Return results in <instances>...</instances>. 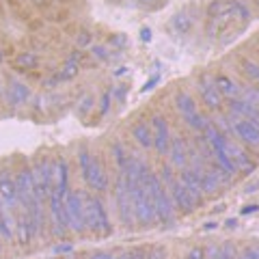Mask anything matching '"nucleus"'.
I'll return each instance as SVG.
<instances>
[{
  "label": "nucleus",
  "instance_id": "obj_1",
  "mask_svg": "<svg viewBox=\"0 0 259 259\" xmlns=\"http://www.w3.org/2000/svg\"><path fill=\"white\" fill-rule=\"evenodd\" d=\"M145 188H147V194L153 203V209H156V218L158 223H162L164 227H175L177 223V209L173 205L171 197L164 188V184L158 177V173H149L147 182H145Z\"/></svg>",
  "mask_w": 259,
  "mask_h": 259
},
{
  "label": "nucleus",
  "instance_id": "obj_2",
  "mask_svg": "<svg viewBox=\"0 0 259 259\" xmlns=\"http://www.w3.org/2000/svg\"><path fill=\"white\" fill-rule=\"evenodd\" d=\"M76 160H78L80 175H82V180H84V184L89 186V188L95 190V192H106L108 186H110L108 175L102 168L100 160L93 156V151L89 149L87 145H80V147H78Z\"/></svg>",
  "mask_w": 259,
  "mask_h": 259
},
{
  "label": "nucleus",
  "instance_id": "obj_3",
  "mask_svg": "<svg viewBox=\"0 0 259 259\" xmlns=\"http://www.w3.org/2000/svg\"><path fill=\"white\" fill-rule=\"evenodd\" d=\"M130 199H132V209H134V221L141 227H153L158 223L156 218V209H153V203L147 194V188H145V182L139 180H125Z\"/></svg>",
  "mask_w": 259,
  "mask_h": 259
},
{
  "label": "nucleus",
  "instance_id": "obj_4",
  "mask_svg": "<svg viewBox=\"0 0 259 259\" xmlns=\"http://www.w3.org/2000/svg\"><path fill=\"white\" fill-rule=\"evenodd\" d=\"M158 177L162 180V184H164V188L168 192V197H171L175 209H180L182 214H192V209L197 207V205H194V201L190 199V194H188V190H186V186L182 184L180 175L173 171V166L164 164V166L160 168V175Z\"/></svg>",
  "mask_w": 259,
  "mask_h": 259
},
{
  "label": "nucleus",
  "instance_id": "obj_5",
  "mask_svg": "<svg viewBox=\"0 0 259 259\" xmlns=\"http://www.w3.org/2000/svg\"><path fill=\"white\" fill-rule=\"evenodd\" d=\"M84 199V221H87V231L100 233V236H110L112 233V225L104 203L95 194H87L82 192Z\"/></svg>",
  "mask_w": 259,
  "mask_h": 259
},
{
  "label": "nucleus",
  "instance_id": "obj_6",
  "mask_svg": "<svg viewBox=\"0 0 259 259\" xmlns=\"http://www.w3.org/2000/svg\"><path fill=\"white\" fill-rule=\"evenodd\" d=\"M175 108L182 115V119L186 121V125L192 127V130H197L199 134L203 132L209 123H212V121H209L203 112L199 110L197 102H194V97L188 91H177L175 93Z\"/></svg>",
  "mask_w": 259,
  "mask_h": 259
},
{
  "label": "nucleus",
  "instance_id": "obj_7",
  "mask_svg": "<svg viewBox=\"0 0 259 259\" xmlns=\"http://www.w3.org/2000/svg\"><path fill=\"white\" fill-rule=\"evenodd\" d=\"M30 171H32V182H35V192L41 201H48L52 192V186H54V160L50 158H35L30 164Z\"/></svg>",
  "mask_w": 259,
  "mask_h": 259
},
{
  "label": "nucleus",
  "instance_id": "obj_8",
  "mask_svg": "<svg viewBox=\"0 0 259 259\" xmlns=\"http://www.w3.org/2000/svg\"><path fill=\"white\" fill-rule=\"evenodd\" d=\"M65 216H67V227L74 233H84L87 231L82 192H78V190L67 192V197H65Z\"/></svg>",
  "mask_w": 259,
  "mask_h": 259
},
{
  "label": "nucleus",
  "instance_id": "obj_9",
  "mask_svg": "<svg viewBox=\"0 0 259 259\" xmlns=\"http://www.w3.org/2000/svg\"><path fill=\"white\" fill-rule=\"evenodd\" d=\"M115 203H117V212L119 218L127 229L134 227V209H132V199H130V192H127V186H125V177L123 175H117V182H115Z\"/></svg>",
  "mask_w": 259,
  "mask_h": 259
},
{
  "label": "nucleus",
  "instance_id": "obj_10",
  "mask_svg": "<svg viewBox=\"0 0 259 259\" xmlns=\"http://www.w3.org/2000/svg\"><path fill=\"white\" fill-rule=\"evenodd\" d=\"M30 87L26 82H22L20 78L11 76L9 80H7L5 84V100L7 104H9L11 108H20V106H26V104L30 102Z\"/></svg>",
  "mask_w": 259,
  "mask_h": 259
},
{
  "label": "nucleus",
  "instance_id": "obj_11",
  "mask_svg": "<svg viewBox=\"0 0 259 259\" xmlns=\"http://www.w3.org/2000/svg\"><path fill=\"white\" fill-rule=\"evenodd\" d=\"M149 125H151V136H153V149H156L160 156H166L168 147H171V139H173L166 119L162 115H153Z\"/></svg>",
  "mask_w": 259,
  "mask_h": 259
},
{
  "label": "nucleus",
  "instance_id": "obj_12",
  "mask_svg": "<svg viewBox=\"0 0 259 259\" xmlns=\"http://www.w3.org/2000/svg\"><path fill=\"white\" fill-rule=\"evenodd\" d=\"M197 89H199L201 100H203V104H205L209 110H221V106H223V95L218 93V87H216L214 76L203 74V76L199 78Z\"/></svg>",
  "mask_w": 259,
  "mask_h": 259
},
{
  "label": "nucleus",
  "instance_id": "obj_13",
  "mask_svg": "<svg viewBox=\"0 0 259 259\" xmlns=\"http://www.w3.org/2000/svg\"><path fill=\"white\" fill-rule=\"evenodd\" d=\"M0 201L7 205L11 214L20 212V199H18V188H15V180L9 171H0Z\"/></svg>",
  "mask_w": 259,
  "mask_h": 259
},
{
  "label": "nucleus",
  "instance_id": "obj_14",
  "mask_svg": "<svg viewBox=\"0 0 259 259\" xmlns=\"http://www.w3.org/2000/svg\"><path fill=\"white\" fill-rule=\"evenodd\" d=\"M229 123H231V132L244 145H248V147H259V127L257 125H253L250 121H244L240 117H231V115H229Z\"/></svg>",
  "mask_w": 259,
  "mask_h": 259
},
{
  "label": "nucleus",
  "instance_id": "obj_15",
  "mask_svg": "<svg viewBox=\"0 0 259 259\" xmlns=\"http://www.w3.org/2000/svg\"><path fill=\"white\" fill-rule=\"evenodd\" d=\"M229 115L231 117H240L244 121H250L253 125L259 127V106L250 104L242 97H236V100H229Z\"/></svg>",
  "mask_w": 259,
  "mask_h": 259
},
{
  "label": "nucleus",
  "instance_id": "obj_16",
  "mask_svg": "<svg viewBox=\"0 0 259 259\" xmlns=\"http://www.w3.org/2000/svg\"><path fill=\"white\" fill-rule=\"evenodd\" d=\"M180 180H182V184L186 186V190H188V194H190V199L194 201V205H201L205 201V192H203V186H201V182H199V177L192 173V168H182L180 173Z\"/></svg>",
  "mask_w": 259,
  "mask_h": 259
},
{
  "label": "nucleus",
  "instance_id": "obj_17",
  "mask_svg": "<svg viewBox=\"0 0 259 259\" xmlns=\"http://www.w3.org/2000/svg\"><path fill=\"white\" fill-rule=\"evenodd\" d=\"M168 156H171V162L175 168H186L188 166V143H186L182 136H175L171 139V147H168Z\"/></svg>",
  "mask_w": 259,
  "mask_h": 259
},
{
  "label": "nucleus",
  "instance_id": "obj_18",
  "mask_svg": "<svg viewBox=\"0 0 259 259\" xmlns=\"http://www.w3.org/2000/svg\"><path fill=\"white\" fill-rule=\"evenodd\" d=\"M132 139L141 145V147L149 149L153 147V136H151V125L147 121H136L132 125Z\"/></svg>",
  "mask_w": 259,
  "mask_h": 259
},
{
  "label": "nucleus",
  "instance_id": "obj_19",
  "mask_svg": "<svg viewBox=\"0 0 259 259\" xmlns=\"http://www.w3.org/2000/svg\"><path fill=\"white\" fill-rule=\"evenodd\" d=\"M214 80H216L218 93H221L223 97H227V100H236V97L240 95V87L236 84V80H231L229 76L218 74V76H214Z\"/></svg>",
  "mask_w": 259,
  "mask_h": 259
},
{
  "label": "nucleus",
  "instance_id": "obj_20",
  "mask_svg": "<svg viewBox=\"0 0 259 259\" xmlns=\"http://www.w3.org/2000/svg\"><path fill=\"white\" fill-rule=\"evenodd\" d=\"M39 65V56L37 52L32 50H24V52H18V56L13 59V67L18 71H30V69H37Z\"/></svg>",
  "mask_w": 259,
  "mask_h": 259
},
{
  "label": "nucleus",
  "instance_id": "obj_21",
  "mask_svg": "<svg viewBox=\"0 0 259 259\" xmlns=\"http://www.w3.org/2000/svg\"><path fill=\"white\" fill-rule=\"evenodd\" d=\"M0 238L5 240H13L15 238V229H13V214L7 209V205L0 201Z\"/></svg>",
  "mask_w": 259,
  "mask_h": 259
},
{
  "label": "nucleus",
  "instance_id": "obj_22",
  "mask_svg": "<svg viewBox=\"0 0 259 259\" xmlns=\"http://www.w3.org/2000/svg\"><path fill=\"white\" fill-rule=\"evenodd\" d=\"M227 11H229L231 20H240V22L250 20V9L244 0H227Z\"/></svg>",
  "mask_w": 259,
  "mask_h": 259
},
{
  "label": "nucleus",
  "instance_id": "obj_23",
  "mask_svg": "<svg viewBox=\"0 0 259 259\" xmlns=\"http://www.w3.org/2000/svg\"><path fill=\"white\" fill-rule=\"evenodd\" d=\"M203 253H205V259H236V248L229 242H225L221 246H209Z\"/></svg>",
  "mask_w": 259,
  "mask_h": 259
},
{
  "label": "nucleus",
  "instance_id": "obj_24",
  "mask_svg": "<svg viewBox=\"0 0 259 259\" xmlns=\"http://www.w3.org/2000/svg\"><path fill=\"white\" fill-rule=\"evenodd\" d=\"M173 28L180 32V35H186L192 28V18H188L186 13H177L173 18Z\"/></svg>",
  "mask_w": 259,
  "mask_h": 259
},
{
  "label": "nucleus",
  "instance_id": "obj_25",
  "mask_svg": "<svg viewBox=\"0 0 259 259\" xmlns=\"http://www.w3.org/2000/svg\"><path fill=\"white\" fill-rule=\"evenodd\" d=\"M242 71L246 74V78H250L255 84H259V65L257 63L244 59V61H242Z\"/></svg>",
  "mask_w": 259,
  "mask_h": 259
},
{
  "label": "nucleus",
  "instance_id": "obj_26",
  "mask_svg": "<svg viewBox=\"0 0 259 259\" xmlns=\"http://www.w3.org/2000/svg\"><path fill=\"white\" fill-rule=\"evenodd\" d=\"M91 106H93V97L91 95H87L82 102H80V108H78V115L80 117H87V112L91 110Z\"/></svg>",
  "mask_w": 259,
  "mask_h": 259
},
{
  "label": "nucleus",
  "instance_id": "obj_27",
  "mask_svg": "<svg viewBox=\"0 0 259 259\" xmlns=\"http://www.w3.org/2000/svg\"><path fill=\"white\" fill-rule=\"evenodd\" d=\"M110 100H112V93L110 91H106L102 95V106H100V115H106L108 112V108H110Z\"/></svg>",
  "mask_w": 259,
  "mask_h": 259
},
{
  "label": "nucleus",
  "instance_id": "obj_28",
  "mask_svg": "<svg viewBox=\"0 0 259 259\" xmlns=\"http://www.w3.org/2000/svg\"><path fill=\"white\" fill-rule=\"evenodd\" d=\"M115 259H147V255H145L143 248H136V250H132V253H127L123 257H115Z\"/></svg>",
  "mask_w": 259,
  "mask_h": 259
},
{
  "label": "nucleus",
  "instance_id": "obj_29",
  "mask_svg": "<svg viewBox=\"0 0 259 259\" xmlns=\"http://www.w3.org/2000/svg\"><path fill=\"white\" fill-rule=\"evenodd\" d=\"M93 54L97 56V59H102V61L108 59V50H106V48H102V46H95L93 48Z\"/></svg>",
  "mask_w": 259,
  "mask_h": 259
},
{
  "label": "nucleus",
  "instance_id": "obj_30",
  "mask_svg": "<svg viewBox=\"0 0 259 259\" xmlns=\"http://www.w3.org/2000/svg\"><path fill=\"white\" fill-rule=\"evenodd\" d=\"M186 259H205V253L203 248H192L188 255H186Z\"/></svg>",
  "mask_w": 259,
  "mask_h": 259
},
{
  "label": "nucleus",
  "instance_id": "obj_31",
  "mask_svg": "<svg viewBox=\"0 0 259 259\" xmlns=\"http://www.w3.org/2000/svg\"><path fill=\"white\" fill-rule=\"evenodd\" d=\"M158 82H160V76H151V78L147 80V82H145V87H143V93H145V91H151V89L156 87Z\"/></svg>",
  "mask_w": 259,
  "mask_h": 259
},
{
  "label": "nucleus",
  "instance_id": "obj_32",
  "mask_svg": "<svg viewBox=\"0 0 259 259\" xmlns=\"http://www.w3.org/2000/svg\"><path fill=\"white\" fill-rule=\"evenodd\" d=\"M240 259H259V246H255V248H248L244 255H242Z\"/></svg>",
  "mask_w": 259,
  "mask_h": 259
},
{
  "label": "nucleus",
  "instance_id": "obj_33",
  "mask_svg": "<svg viewBox=\"0 0 259 259\" xmlns=\"http://www.w3.org/2000/svg\"><path fill=\"white\" fill-rule=\"evenodd\" d=\"M147 259H164V248H160V246L153 248L151 253L147 255Z\"/></svg>",
  "mask_w": 259,
  "mask_h": 259
},
{
  "label": "nucleus",
  "instance_id": "obj_34",
  "mask_svg": "<svg viewBox=\"0 0 259 259\" xmlns=\"http://www.w3.org/2000/svg\"><path fill=\"white\" fill-rule=\"evenodd\" d=\"M259 212V205H246V207H242V214H255Z\"/></svg>",
  "mask_w": 259,
  "mask_h": 259
},
{
  "label": "nucleus",
  "instance_id": "obj_35",
  "mask_svg": "<svg viewBox=\"0 0 259 259\" xmlns=\"http://www.w3.org/2000/svg\"><path fill=\"white\" fill-rule=\"evenodd\" d=\"M141 39H143V41H151V30L149 28H143L141 30Z\"/></svg>",
  "mask_w": 259,
  "mask_h": 259
},
{
  "label": "nucleus",
  "instance_id": "obj_36",
  "mask_svg": "<svg viewBox=\"0 0 259 259\" xmlns=\"http://www.w3.org/2000/svg\"><path fill=\"white\" fill-rule=\"evenodd\" d=\"M91 259H115L110 253H95V255H91Z\"/></svg>",
  "mask_w": 259,
  "mask_h": 259
},
{
  "label": "nucleus",
  "instance_id": "obj_37",
  "mask_svg": "<svg viewBox=\"0 0 259 259\" xmlns=\"http://www.w3.org/2000/svg\"><path fill=\"white\" fill-rule=\"evenodd\" d=\"M139 3H141V5H145V7H156V5L160 3V0H139Z\"/></svg>",
  "mask_w": 259,
  "mask_h": 259
},
{
  "label": "nucleus",
  "instance_id": "obj_38",
  "mask_svg": "<svg viewBox=\"0 0 259 259\" xmlns=\"http://www.w3.org/2000/svg\"><path fill=\"white\" fill-rule=\"evenodd\" d=\"M236 227H238V221H233V218L227 221V229H236Z\"/></svg>",
  "mask_w": 259,
  "mask_h": 259
},
{
  "label": "nucleus",
  "instance_id": "obj_39",
  "mask_svg": "<svg viewBox=\"0 0 259 259\" xmlns=\"http://www.w3.org/2000/svg\"><path fill=\"white\" fill-rule=\"evenodd\" d=\"M216 227H218L216 223H205V227H203V229H205V231H212V229H216Z\"/></svg>",
  "mask_w": 259,
  "mask_h": 259
},
{
  "label": "nucleus",
  "instance_id": "obj_40",
  "mask_svg": "<svg viewBox=\"0 0 259 259\" xmlns=\"http://www.w3.org/2000/svg\"><path fill=\"white\" fill-rule=\"evenodd\" d=\"M3 61H5V50L0 48V63H3Z\"/></svg>",
  "mask_w": 259,
  "mask_h": 259
},
{
  "label": "nucleus",
  "instance_id": "obj_41",
  "mask_svg": "<svg viewBox=\"0 0 259 259\" xmlns=\"http://www.w3.org/2000/svg\"><path fill=\"white\" fill-rule=\"evenodd\" d=\"M0 100H5V89L0 87Z\"/></svg>",
  "mask_w": 259,
  "mask_h": 259
},
{
  "label": "nucleus",
  "instance_id": "obj_42",
  "mask_svg": "<svg viewBox=\"0 0 259 259\" xmlns=\"http://www.w3.org/2000/svg\"><path fill=\"white\" fill-rule=\"evenodd\" d=\"M255 89V95H257V100H259V87H253Z\"/></svg>",
  "mask_w": 259,
  "mask_h": 259
},
{
  "label": "nucleus",
  "instance_id": "obj_43",
  "mask_svg": "<svg viewBox=\"0 0 259 259\" xmlns=\"http://www.w3.org/2000/svg\"><path fill=\"white\" fill-rule=\"evenodd\" d=\"M0 253H3V242H0Z\"/></svg>",
  "mask_w": 259,
  "mask_h": 259
}]
</instances>
